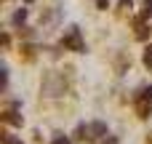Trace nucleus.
<instances>
[{
	"label": "nucleus",
	"instance_id": "3",
	"mask_svg": "<svg viewBox=\"0 0 152 144\" xmlns=\"http://www.w3.org/2000/svg\"><path fill=\"white\" fill-rule=\"evenodd\" d=\"M136 112H139V118H150V112H152V86L144 88L142 96L136 99Z\"/></svg>",
	"mask_w": 152,
	"mask_h": 144
},
{
	"label": "nucleus",
	"instance_id": "12",
	"mask_svg": "<svg viewBox=\"0 0 152 144\" xmlns=\"http://www.w3.org/2000/svg\"><path fill=\"white\" fill-rule=\"evenodd\" d=\"M27 3H32V0H27Z\"/></svg>",
	"mask_w": 152,
	"mask_h": 144
},
{
	"label": "nucleus",
	"instance_id": "6",
	"mask_svg": "<svg viewBox=\"0 0 152 144\" xmlns=\"http://www.w3.org/2000/svg\"><path fill=\"white\" fill-rule=\"evenodd\" d=\"M24 19H27V8H19V11L13 13V19H11V21H13L16 27H21V24H24Z\"/></svg>",
	"mask_w": 152,
	"mask_h": 144
},
{
	"label": "nucleus",
	"instance_id": "5",
	"mask_svg": "<svg viewBox=\"0 0 152 144\" xmlns=\"http://www.w3.org/2000/svg\"><path fill=\"white\" fill-rule=\"evenodd\" d=\"M3 120H5V123H11V126H21V118L16 115V110H8V112H3Z\"/></svg>",
	"mask_w": 152,
	"mask_h": 144
},
{
	"label": "nucleus",
	"instance_id": "1",
	"mask_svg": "<svg viewBox=\"0 0 152 144\" xmlns=\"http://www.w3.org/2000/svg\"><path fill=\"white\" fill-rule=\"evenodd\" d=\"M75 136L80 139V142H99L102 136H107V126L104 123H83V126H77V131H75Z\"/></svg>",
	"mask_w": 152,
	"mask_h": 144
},
{
	"label": "nucleus",
	"instance_id": "2",
	"mask_svg": "<svg viewBox=\"0 0 152 144\" xmlns=\"http://www.w3.org/2000/svg\"><path fill=\"white\" fill-rule=\"evenodd\" d=\"M61 45H64L67 51H75V53H83V51H86V43H83V37H80V29H77V27H69V29L64 32Z\"/></svg>",
	"mask_w": 152,
	"mask_h": 144
},
{
	"label": "nucleus",
	"instance_id": "9",
	"mask_svg": "<svg viewBox=\"0 0 152 144\" xmlns=\"http://www.w3.org/2000/svg\"><path fill=\"white\" fill-rule=\"evenodd\" d=\"M0 142H3V144H21L19 139H13L11 134H0Z\"/></svg>",
	"mask_w": 152,
	"mask_h": 144
},
{
	"label": "nucleus",
	"instance_id": "4",
	"mask_svg": "<svg viewBox=\"0 0 152 144\" xmlns=\"http://www.w3.org/2000/svg\"><path fill=\"white\" fill-rule=\"evenodd\" d=\"M142 21H144V19H136V37H139V40H147V37H150V27L142 24Z\"/></svg>",
	"mask_w": 152,
	"mask_h": 144
},
{
	"label": "nucleus",
	"instance_id": "10",
	"mask_svg": "<svg viewBox=\"0 0 152 144\" xmlns=\"http://www.w3.org/2000/svg\"><path fill=\"white\" fill-rule=\"evenodd\" d=\"M51 144H72V142H69L67 136H56V139H53V142H51Z\"/></svg>",
	"mask_w": 152,
	"mask_h": 144
},
{
	"label": "nucleus",
	"instance_id": "8",
	"mask_svg": "<svg viewBox=\"0 0 152 144\" xmlns=\"http://www.w3.org/2000/svg\"><path fill=\"white\" fill-rule=\"evenodd\" d=\"M147 16H152V0H144V11H142L139 19H147Z\"/></svg>",
	"mask_w": 152,
	"mask_h": 144
},
{
	"label": "nucleus",
	"instance_id": "7",
	"mask_svg": "<svg viewBox=\"0 0 152 144\" xmlns=\"http://www.w3.org/2000/svg\"><path fill=\"white\" fill-rule=\"evenodd\" d=\"M142 59H144V64L152 69V45H147V48H144V56H142Z\"/></svg>",
	"mask_w": 152,
	"mask_h": 144
},
{
	"label": "nucleus",
	"instance_id": "11",
	"mask_svg": "<svg viewBox=\"0 0 152 144\" xmlns=\"http://www.w3.org/2000/svg\"><path fill=\"white\" fill-rule=\"evenodd\" d=\"M102 144H118V139H115V136H110V139H104Z\"/></svg>",
	"mask_w": 152,
	"mask_h": 144
}]
</instances>
